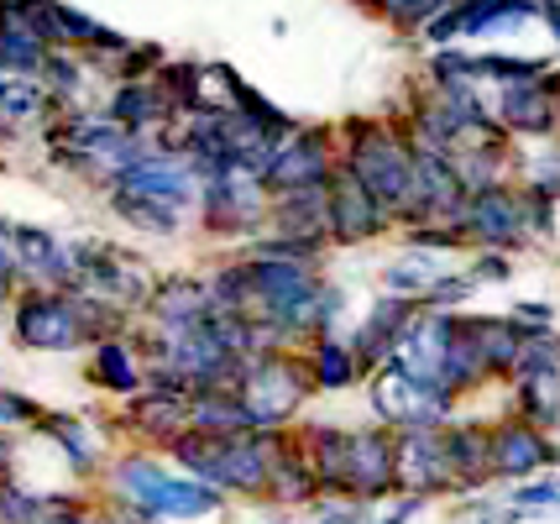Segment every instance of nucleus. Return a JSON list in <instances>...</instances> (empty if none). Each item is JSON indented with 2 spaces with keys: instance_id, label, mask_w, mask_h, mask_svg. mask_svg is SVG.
<instances>
[{
  "instance_id": "1",
  "label": "nucleus",
  "mask_w": 560,
  "mask_h": 524,
  "mask_svg": "<svg viewBox=\"0 0 560 524\" xmlns=\"http://www.w3.org/2000/svg\"><path fill=\"white\" fill-rule=\"evenodd\" d=\"M545 467H556V446L535 420L492 430V477H539Z\"/></svg>"
},
{
  "instance_id": "2",
  "label": "nucleus",
  "mask_w": 560,
  "mask_h": 524,
  "mask_svg": "<svg viewBox=\"0 0 560 524\" xmlns=\"http://www.w3.org/2000/svg\"><path fill=\"white\" fill-rule=\"evenodd\" d=\"M362 373V357H357V347H346V341H319L315 357H310V377H315V388H325V394H336V388H346L351 377Z\"/></svg>"
},
{
  "instance_id": "3",
  "label": "nucleus",
  "mask_w": 560,
  "mask_h": 524,
  "mask_svg": "<svg viewBox=\"0 0 560 524\" xmlns=\"http://www.w3.org/2000/svg\"><path fill=\"white\" fill-rule=\"evenodd\" d=\"M100 377L116 383V388H137V368H126L121 347H100Z\"/></svg>"
},
{
  "instance_id": "4",
  "label": "nucleus",
  "mask_w": 560,
  "mask_h": 524,
  "mask_svg": "<svg viewBox=\"0 0 560 524\" xmlns=\"http://www.w3.org/2000/svg\"><path fill=\"white\" fill-rule=\"evenodd\" d=\"M513 503L518 509H560V482H529L513 493Z\"/></svg>"
},
{
  "instance_id": "5",
  "label": "nucleus",
  "mask_w": 560,
  "mask_h": 524,
  "mask_svg": "<svg viewBox=\"0 0 560 524\" xmlns=\"http://www.w3.org/2000/svg\"><path fill=\"white\" fill-rule=\"evenodd\" d=\"M509 273H513V263L503 257V252H482V257H477V268H471L477 283H503Z\"/></svg>"
}]
</instances>
